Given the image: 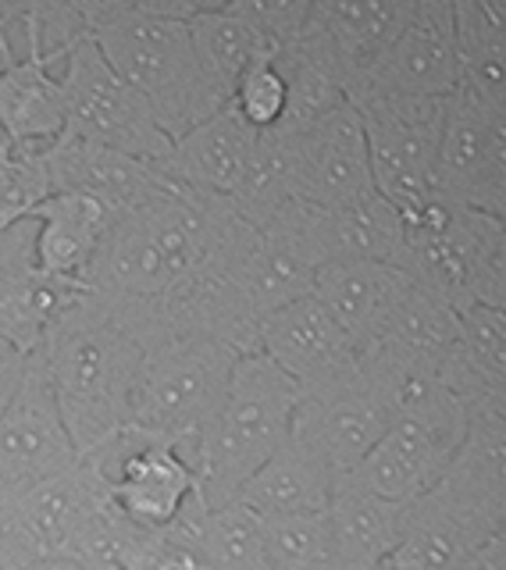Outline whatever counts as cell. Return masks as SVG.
<instances>
[{"label":"cell","mask_w":506,"mask_h":570,"mask_svg":"<svg viewBox=\"0 0 506 570\" xmlns=\"http://www.w3.org/2000/svg\"><path fill=\"white\" fill-rule=\"evenodd\" d=\"M250 228L225 196L168 186L107 225L82 275L100 311L147 350L165 338H218L253 353L257 314L246 293Z\"/></svg>","instance_id":"obj_1"},{"label":"cell","mask_w":506,"mask_h":570,"mask_svg":"<svg viewBox=\"0 0 506 570\" xmlns=\"http://www.w3.org/2000/svg\"><path fill=\"white\" fill-rule=\"evenodd\" d=\"M36 353L79 460L129 424V385L143 346L86 289L58 314Z\"/></svg>","instance_id":"obj_2"},{"label":"cell","mask_w":506,"mask_h":570,"mask_svg":"<svg viewBox=\"0 0 506 570\" xmlns=\"http://www.w3.org/2000/svg\"><path fill=\"white\" fill-rule=\"evenodd\" d=\"M79 14L104 61L147 100L168 139L225 111L201 76L189 22L154 14L147 0H79Z\"/></svg>","instance_id":"obj_3"},{"label":"cell","mask_w":506,"mask_h":570,"mask_svg":"<svg viewBox=\"0 0 506 570\" xmlns=\"http://www.w3.org/2000/svg\"><path fill=\"white\" fill-rule=\"evenodd\" d=\"M296 400L300 389L261 353L240 356L196 453V485L207 510L236 503L250 474L293 439Z\"/></svg>","instance_id":"obj_4"},{"label":"cell","mask_w":506,"mask_h":570,"mask_svg":"<svg viewBox=\"0 0 506 570\" xmlns=\"http://www.w3.org/2000/svg\"><path fill=\"white\" fill-rule=\"evenodd\" d=\"M407 272L457 314L467 307L506 311V232L503 218L431 196L403 214Z\"/></svg>","instance_id":"obj_5"},{"label":"cell","mask_w":506,"mask_h":570,"mask_svg":"<svg viewBox=\"0 0 506 570\" xmlns=\"http://www.w3.org/2000/svg\"><path fill=\"white\" fill-rule=\"evenodd\" d=\"M240 356L218 338H165L147 346L129 385V424L168 442L196 474L201 439L218 414Z\"/></svg>","instance_id":"obj_6"},{"label":"cell","mask_w":506,"mask_h":570,"mask_svg":"<svg viewBox=\"0 0 506 570\" xmlns=\"http://www.w3.org/2000/svg\"><path fill=\"white\" fill-rule=\"evenodd\" d=\"M61 97H65V132L97 142V147L129 154L147 165H165L172 139L157 125L129 82H121L104 61L89 32L68 47L61 61Z\"/></svg>","instance_id":"obj_7"},{"label":"cell","mask_w":506,"mask_h":570,"mask_svg":"<svg viewBox=\"0 0 506 570\" xmlns=\"http://www.w3.org/2000/svg\"><path fill=\"white\" fill-rule=\"evenodd\" d=\"M389 421V392L378 371L360 356L347 371H335L329 379L300 389L293 439L306 445L339 481L357 471V463L386 435Z\"/></svg>","instance_id":"obj_8"},{"label":"cell","mask_w":506,"mask_h":570,"mask_svg":"<svg viewBox=\"0 0 506 570\" xmlns=\"http://www.w3.org/2000/svg\"><path fill=\"white\" fill-rule=\"evenodd\" d=\"M353 107L364 129L374 193L400 214L431 200L446 100L364 97Z\"/></svg>","instance_id":"obj_9"},{"label":"cell","mask_w":506,"mask_h":570,"mask_svg":"<svg viewBox=\"0 0 506 570\" xmlns=\"http://www.w3.org/2000/svg\"><path fill=\"white\" fill-rule=\"evenodd\" d=\"M431 193L446 204L503 218L506 207V121L503 107L457 89L446 100V121Z\"/></svg>","instance_id":"obj_10"},{"label":"cell","mask_w":506,"mask_h":570,"mask_svg":"<svg viewBox=\"0 0 506 570\" xmlns=\"http://www.w3.org/2000/svg\"><path fill=\"white\" fill-rule=\"evenodd\" d=\"M76 463L79 453L68 439L43 361L40 353H29L22 385H18L11 406L0 417V485L22 495L71 471Z\"/></svg>","instance_id":"obj_11"},{"label":"cell","mask_w":506,"mask_h":570,"mask_svg":"<svg viewBox=\"0 0 506 570\" xmlns=\"http://www.w3.org/2000/svg\"><path fill=\"white\" fill-rule=\"evenodd\" d=\"M460 86V58L454 32V0H413L403 32L386 58L374 65L353 100L364 97H413L449 100Z\"/></svg>","instance_id":"obj_12"},{"label":"cell","mask_w":506,"mask_h":570,"mask_svg":"<svg viewBox=\"0 0 506 570\" xmlns=\"http://www.w3.org/2000/svg\"><path fill=\"white\" fill-rule=\"evenodd\" d=\"M279 136V132H275ZM293 157L296 200L311 207H353L374 196L368 147L360 115L353 104H342L300 136H285Z\"/></svg>","instance_id":"obj_13"},{"label":"cell","mask_w":506,"mask_h":570,"mask_svg":"<svg viewBox=\"0 0 506 570\" xmlns=\"http://www.w3.org/2000/svg\"><path fill=\"white\" fill-rule=\"evenodd\" d=\"M321 264L324 249L314 228V207L289 200L275 218L257 228L246 261V293L257 321L311 296Z\"/></svg>","instance_id":"obj_14"},{"label":"cell","mask_w":506,"mask_h":570,"mask_svg":"<svg viewBox=\"0 0 506 570\" xmlns=\"http://www.w3.org/2000/svg\"><path fill=\"white\" fill-rule=\"evenodd\" d=\"M43 168L50 178V193H71L100 204L111 218L147 204L168 186V175L157 165L136 160L129 154L97 147L61 132L43 147Z\"/></svg>","instance_id":"obj_15"},{"label":"cell","mask_w":506,"mask_h":570,"mask_svg":"<svg viewBox=\"0 0 506 570\" xmlns=\"http://www.w3.org/2000/svg\"><path fill=\"white\" fill-rule=\"evenodd\" d=\"M32 239V218L0 232V338L26 356L43 346L47 328L82 293L79 282H58L36 272Z\"/></svg>","instance_id":"obj_16"},{"label":"cell","mask_w":506,"mask_h":570,"mask_svg":"<svg viewBox=\"0 0 506 570\" xmlns=\"http://www.w3.org/2000/svg\"><path fill=\"white\" fill-rule=\"evenodd\" d=\"M253 353L275 364L296 389L314 385L360 361L353 338L335 325L314 296L264 314L257 321V350Z\"/></svg>","instance_id":"obj_17"},{"label":"cell","mask_w":506,"mask_h":570,"mask_svg":"<svg viewBox=\"0 0 506 570\" xmlns=\"http://www.w3.org/2000/svg\"><path fill=\"white\" fill-rule=\"evenodd\" d=\"M446 510L485 534L506 521V417H471L446 471L428 489Z\"/></svg>","instance_id":"obj_18"},{"label":"cell","mask_w":506,"mask_h":570,"mask_svg":"<svg viewBox=\"0 0 506 570\" xmlns=\"http://www.w3.org/2000/svg\"><path fill=\"white\" fill-rule=\"evenodd\" d=\"M410 8L413 0H360V4L314 0L311 26L329 47L350 100L368 82L374 65L386 58L396 36L403 32Z\"/></svg>","instance_id":"obj_19"},{"label":"cell","mask_w":506,"mask_h":570,"mask_svg":"<svg viewBox=\"0 0 506 570\" xmlns=\"http://www.w3.org/2000/svg\"><path fill=\"white\" fill-rule=\"evenodd\" d=\"M257 136L246 129V125L228 111H218L204 118L201 125H193L189 132L172 139V150L165 157V171L175 186L204 193V196H228L240 189L243 175L250 168L253 147H257Z\"/></svg>","instance_id":"obj_20"},{"label":"cell","mask_w":506,"mask_h":570,"mask_svg":"<svg viewBox=\"0 0 506 570\" xmlns=\"http://www.w3.org/2000/svg\"><path fill=\"white\" fill-rule=\"evenodd\" d=\"M403 272L378 261H329L318 267L311 296L332 314L335 325L368 353L382 335L389 311L400 296Z\"/></svg>","instance_id":"obj_21"},{"label":"cell","mask_w":506,"mask_h":570,"mask_svg":"<svg viewBox=\"0 0 506 570\" xmlns=\"http://www.w3.org/2000/svg\"><path fill=\"white\" fill-rule=\"evenodd\" d=\"M107 510H111V492L82 460L71 471L22 492V513L43 557L71 560V552Z\"/></svg>","instance_id":"obj_22"},{"label":"cell","mask_w":506,"mask_h":570,"mask_svg":"<svg viewBox=\"0 0 506 570\" xmlns=\"http://www.w3.org/2000/svg\"><path fill=\"white\" fill-rule=\"evenodd\" d=\"M324 521L332 570H374L403 539L407 503H389L339 478Z\"/></svg>","instance_id":"obj_23"},{"label":"cell","mask_w":506,"mask_h":570,"mask_svg":"<svg viewBox=\"0 0 506 570\" xmlns=\"http://www.w3.org/2000/svg\"><path fill=\"white\" fill-rule=\"evenodd\" d=\"M29 218L36 222V239H32L36 272L79 285L107 225L115 222L100 204L71 193H50Z\"/></svg>","instance_id":"obj_24"},{"label":"cell","mask_w":506,"mask_h":570,"mask_svg":"<svg viewBox=\"0 0 506 570\" xmlns=\"http://www.w3.org/2000/svg\"><path fill=\"white\" fill-rule=\"evenodd\" d=\"M65 132L61 76L40 53H18L0 71V136L18 147H47Z\"/></svg>","instance_id":"obj_25"},{"label":"cell","mask_w":506,"mask_h":570,"mask_svg":"<svg viewBox=\"0 0 506 570\" xmlns=\"http://www.w3.org/2000/svg\"><path fill=\"white\" fill-rule=\"evenodd\" d=\"M332 492H335V474L306 445L289 439L264 468L250 474L236 503L257 517L324 513L332 503Z\"/></svg>","instance_id":"obj_26"},{"label":"cell","mask_w":506,"mask_h":570,"mask_svg":"<svg viewBox=\"0 0 506 570\" xmlns=\"http://www.w3.org/2000/svg\"><path fill=\"white\" fill-rule=\"evenodd\" d=\"M457 325H460L457 311L407 275L400 285V296H396L392 311H389L386 328L371 350L389 353V356H396V361L439 371L442 361L449 356V350L457 346Z\"/></svg>","instance_id":"obj_27"},{"label":"cell","mask_w":506,"mask_h":570,"mask_svg":"<svg viewBox=\"0 0 506 570\" xmlns=\"http://www.w3.org/2000/svg\"><path fill=\"white\" fill-rule=\"evenodd\" d=\"M189 40L211 97L222 107H228V97L243 79V71L261 53H267V47L246 26V18L236 11L232 0H222V4L218 0H204L201 11L189 18Z\"/></svg>","instance_id":"obj_28"},{"label":"cell","mask_w":506,"mask_h":570,"mask_svg":"<svg viewBox=\"0 0 506 570\" xmlns=\"http://www.w3.org/2000/svg\"><path fill=\"white\" fill-rule=\"evenodd\" d=\"M503 8L489 0H454V32L460 58V86L478 100L506 111V61H503Z\"/></svg>","instance_id":"obj_29"},{"label":"cell","mask_w":506,"mask_h":570,"mask_svg":"<svg viewBox=\"0 0 506 570\" xmlns=\"http://www.w3.org/2000/svg\"><path fill=\"white\" fill-rule=\"evenodd\" d=\"M289 200H296L289 142H285V136L261 132L257 147H253V157H250V168L243 175L240 189L228 196V204L236 207V214L250 228H261L275 218Z\"/></svg>","instance_id":"obj_30"},{"label":"cell","mask_w":506,"mask_h":570,"mask_svg":"<svg viewBox=\"0 0 506 570\" xmlns=\"http://www.w3.org/2000/svg\"><path fill=\"white\" fill-rule=\"evenodd\" d=\"M193 557L207 570H271L264 557L261 517L240 503L204 513Z\"/></svg>","instance_id":"obj_31"},{"label":"cell","mask_w":506,"mask_h":570,"mask_svg":"<svg viewBox=\"0 0 506 570\" xmlns=\"http://www.w3.org/2000/svg\"><path fill=\"white\" fill-rule=\"evenodd\" d=\"M261 534L271 570H332L324 513L261 517Z\"/></svg>","instance_id":"obj_32"},{"label":"cell","mask_w":506,"mask_h":570,"mask_svg":"<svg viewBox=\"0 0 506 570\" xmlns=\"http://www.w3.org/2000/svg\"><path fill=\"white\" fill-rule=\"evenodd\" d=\"M50 196L43 147H18L0 136V232L26 222Z\"/></svg>","instance_id":"obj_33"},{"label":"cell","mask_w":506,"mask_h":570,"mask_svg":"<svg viewBox=\"0 0 506 570\" xmlns=\"http://www.w3.org/2000/svg\"><path fill=\"white\" fill-rule=\"evenodd\" d=\"M228 111L253 132H275L285 115V76L275 53H261L228 97Z\"/></svg>","instance_id":"obj_34"},{"label":"cell","mask_w":506,"mask_h":570,"mask_svg":"<svg viewBox=\"0 0 506 570\" xmlns=\"http://www.w3.org/2000/svg\"><path fill=\"white\" fill-rule=\"evenodd\" d=\"M232 4L246 18V26L257 32L267 53H279L303 36L314 0H232Z\"/></svg>","instance_id":"obj_35"},{"label":"cell","mask_w":506,"mask_h":570,"mask_svg":"<svg viewBox=\"0 0 506 570\" xmlns=\"http://www.w3.org/2000/svg\"><path fill=\"white\" fill-rule=\"evenodd\" d=\"M36 560H43V552L22 513V495L0 485V570H26Z\"/></svg>","instance_id":"obj_36"},{"label":"cell","mask_w":506,"mask_h":570,"mask_svg":"<svg viewBox=\"0 0 506 570\" xmlns=\"http://www.w3.org/2000/svg\"><path fill=\"white\" fill-rule=\"evenodd\" d=\"M22 374H26V353H18L11 343L0 338V417H4L18 385H22Z\"/></svg>","instance_id":"obj_37"},{"label":"cell","mask_w":506,"mask_h":570,"mask_svg":"<svg viewBox=\"0 0 506 570\" xmlns=\"http://www.w3.org/2000/svg\"><path fill=\"white\" fill-rule=\"evenodd\" d=\"M449 570H506V542L503 534L493 542H485L481 549H475L471 557H464L460 563H454Z\"/></svg>","instance_id":"obj_38"},{"label":"cell","mask_w":506,"mask_h":570,"mask_svg":"<svg viewBox=\"0 0 506 570\" xmlns=\"http://www.w3.org/2000/svg\"><path fill=\"white\" fill-rule=\"evenodd\" d=\"M150 570H207L201 560H196V557H186V552H165V557H160Z\"/></svg>","instance_id":"obj_39"},{"label":"cell","mask_w":506,"mask_h":570,"mask_svg":"<svg viewBox=\"0 0 506 570\" xmlns=\"http://www.w3.org/2000/svg\"><path fill=\"white\" fill-rule=\"evenodd\" d=\"M26 570H86V567L76 563V560H65V557H43V560H36Z\"/></svg>","instance_id":"obj_40"},{"label":"cell","mask_w":506,"mask_h":570,"mask_svg":"<svg viewBox=\"0 0 506 570\" xmlns=\"http://www.w3.org/2000/svg\"><path fill=\"white\" fill-rule=\"evenodd\" d=\"M11 47H8V36H4V26H0V71H4L11 65Z\"/></svg>","instance_id":"obj_41"},{"label":"cell","mask_w":506,"mask_h":570,"mask_svg":"<svg viewBox=\"0 0 506 570\" xmlns=\"http://www.w3.org/2000/svg\"><path fill=\"white\" fill-rule=\"evenodd\" d=\"M374 570H382V567H374Z\"/></svg>","instance_id":"obj_42"}]
</instances>
